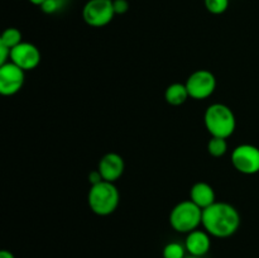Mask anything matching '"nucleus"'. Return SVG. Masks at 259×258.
<instances>
[{"label": "nucleus", "mask_w": 259, "mask_h": 258, "mask_svg": "<svg viewBox=\"0 0 259 258\" xmlns=\"http://www.w3.org/2000/svg\"><path fill=\"white\" fill-rule=\"evenodd\" d=\"M101 181H104V179H103V176H101V174H100V171H99V169L91 171L90 174H89V182H90L91 186L100 184Z\"/></svg>", "instance_id": "obj_21"}, {"label": "nucleus", "mask_w": 259, "mask_h": 258, "mask_svg": "<svg viewBox=\"0 0 259 258\" xmlns=\"http://www.w3.org/2000/svg\"><path fill=\"white\" fill-rule=\"evenodd\" d=\"M24 70L10 61L0 66V94L12 96L19 93L24 85Z\"/></svg>", "instance_id": "obj_8"}, {"label": "nucleus", "mask_w": 259, "mask_h": 258, "mask_svg": "<svg viewBox=\"0 0 259 258\" xmlns=\"http://www.w3.org/2000/svg\"><path fill=\"white\" fill-rule=\"evenodd\" d=\"M205 126L211 137L229 138L235 131L237 119L229 106L222 103L211 104L204 115Z\"/></svg>", "instance_id": "obj_2"}, {"label": "nucleus", "mask_w": 259, "mask_h": 258, "mask_svg": "<svg viewBox=\"0 0 259 258\" xmlns=\"http://www.w3.org/2000/svg\"><path fill=\"white\" fill-rule=\"evenodd\" d=\"M10 62L24 71L34 70L40 63V52L33 43L22 42L10 51Z\"/></svg>", "instance_id": "obj_9"}, {"label": "nucleus", "mask_w": 259, "mask_h": 258, "mask_svg": "<svg viewBox=\"0 0 259 258\" xmlns=\"http://www.w3.org/2000/svg\"><path fill=\"white\" fill-rule=\"evenodd\" d=\"M113 0H89L82 9V18L90 27L101 28L113 20Z\"/></svg>", "instance_id": "obj_5"}, {"label": "nucleus", "mask_w": 259, "mask_h": 258, "mask_svg": "<svg viewBox=\"0 0 259 258\" xmlns=\"http://www.w3.org/2000/svg\"><path fill=\"white\" fill-rule=\"evenodd\" d=\"M207 152L212 157H222L228 152V142L225 138L219 137H211L207 143Z\"/></svg>", "instance_id": "obj_15"}, {"label": "nucleus", "mask_w": 259, "mask_h": 258, "mask_svg": "<svg viewBox=\"0 0 259 258\" xmlns=\"http://www.w3.org/2000/svg\"><path fill=\"white\" fill-rule=\"evenodd\" d=\"M189 98L190 94L186 88V83H171V85L166 89V93H164V99H166L167 103L172 106L182 105V104L186 103Z\"/></svg>", "instance_id": "obj_13"}, {"label": "nucleus", "mask_w": 259, "mask_h": 258, "mask_svg": "<svg viewBox=\"0 0 259 258\" xmlns=\"http://www.w3.org/2000/svg\"><path fill=\"white\" fill-rule=\"evenodd\" d=\"M217 195L214 189L207 182H196L190 190V200L202 210L217 202Z\"/></svg>", "instance_id": "obj_12"}, {"label": "nucleus", "mask_w": 259, "mask_h": 258, "mask_svg": "<svg viewBox=\"0 0 259 258\" xmlns=\"http://www.w3.org/2000/svg\"><path fill=\"white\" fill-rule=\"evenodd\" d=\"M163 258H186V247L179 242H171L164 245Z\"/></svg>", "instance_id": "obj_16"}, {"label": "nucleus", "mask_w": 259, "mask_h": 258, "mask_svg": "<svg viewBox=\"0 0 259 258\" xmlns=\"http://www.w3.org/2000/svg\"><path fill=\"white\" fill-rule=\"evenodd\" d=\"M185 247L186 250L190 253V255L195 257H204L211 247V239L210 234L206 230H192L189 233L185 240Z\"/></svg>", "instance_id": "obj_11"}, {"label": "nucleus", "mask_w": 259, "mask_h": 258, "mask_svg": "<svg viewBox=\"0 0 259 258\" xmlns=\"http://www.w3.org/2000/svg\"><path fill=\"white\" fill-rule=\"evenodd\" d=\"M186 258H201V257H195V255H189V257H186Z\"/></svg>", "instance_id": "obj_24"}, {"label": "nucleus", "mask_w": 259, "mask_h": 258, "mask_svg": "<svg viewBox=\"0 0 259 258\" xmlns=\"http://www.w3.org/2000/svg\"><path fill=\"white\" fill-rule=\"evenodd\" d=\"M232 163L238 172L254 175L259 172V148L252 144H240L233 149Z\"/></svg>", "instance_id": "obj_7"}, {"label": "nucleus", "mask_w": 259, "mask_h": 258, "mask_svg": "<svg viewBox=\"0 0 259 258\" xmlns=\"http://www.w3.org/2000/svg\"><path fill=\"white\" fill-rule=\"evenodd\" d=\"M98 169L100 171L104 181L115 182L124 174L125 163H124V159L120 154L106 153L99 162Z\"/></svg>", "instance_id": "obj_10"}, {"label": "nucleus", "mask_w": 259, "mask_h": 258, "mask_svg": "<svg viewBox=\"0 0 259 258\" xmlns=\"http://www.w3.org/2000/svg\"><path fill=\"white\" fill-rule=\"evenodd\" d=\"M10 48L0 45V66L5 65L10 61Z\"/></svg>", "instance_id": "obj_20"}, {"label": "nucleus", "mask_w": 259, "mask_h": 258, "mask_svg": "<svg viewBox=\"0 0 259 258\" xmlns=\"http://www.w3.org/2000/svg\"><path fill=\"white\" fill-rule=\"evenodd\" d=\"M23 35L22 32L17 28H8V29L4 30V33L2 34V38H0V45L5 46L8 48H14L15 46H18L19 43H22Z\"/></svg>", "instance_id": "obj_14"}, {"label": "nucleus", "mask_w": 259, "mask_h": 258, "mask_svg": "<svg viewBox=\"0 0 259 258\" xmlns=\"http://www.w3.org/2000/svg\"><path fill=\"white\" fill-rule=\"evenodd\" d=\"M0 258H15V257H14V254L10 252V250L4 249V250H2V252H0Z\"/></svg>", "instance_id": "obj_22"}, {"label": "nucleus", "mask_w": 259, "mask_h": 258, "mask_svg": "<svg viewBox=\"0 0 259 258\" xmlns=\"http://www.w3.org/2000/svg\"><path fill=\"white\" fill-rule=\"evenodd\" d=\"M28 2L32 3L33 5H38V7H42V4L46 2V0H28Z\"/></svg>", "instance_id": "obj_23"}, {"label": "nucleus", "mask_w": 259, "mask_h": 258, "mask_svg": "<svg viewBox=\"0 0 259 258\" xmlns=\"http://www.w3.org/2000/svg\"><path fill=\"white\" fill-rule=\"evenodd\" d=\"M202 223V209L191 200L179 202L169 214V224L179 233H191Z\"/></svg>", "instance_id": "obj_4"}, {"label": "nucleus", "mask_w": 259, "mask_h": 258, "mask_svg": "<svg viewBox=\"0 0 259 258\" xmlns=\"http://www.w3.org/2000/svg\"><path fill=\"white\" fill-rule=\"evenodd\" d=\"M68 2L70 0H46L42 4V7H40V9L46 14H56V13L65 9Z\"/></svg>", "instance_id": "obj_17"}, {"label": "nucleus", "mask_w": 259, "mask_h": 258, "mask_svg": "<svg viewBox=\"0 0 259 258\" xmlns=\"http://www.w3.org/2000/svg\"><path fill=\"white\" fill-rule=\"evenodd\" d=\"M190 98L205 100L214 94L217 89V77L209 70H197L189 76L186 81Z\"/></svg>", "instance_id": "obj_6"}, {"label": "nucleus", "mask_w": 259, "mask_h": 258, "mask_svg": "<svg viewBox=\"0 0 259 258\" xmlns=\"http://www.w3.org/2000/svg\"><path fill=\"white\" fill-rule=\"evenodd\" d=\"M113 8L115 15L125 14L129 10V3L128 0H113Z\"/></svg>", "instance_id": "obj_19"}, {"label": "nucleus", "mask_w": 259, "mask_h": 258, "mask_svg": "<svg viewBox=\"0 0 259 258\" xmlns=\"http://www.w3.org/2000/svg\"><path fill=\"white\" fill-rule=\"evenodd\" d=\"M205 7L211 14H223L229 8V0H204Z\"/></svg>", "instance_id": "obj_18"}, {"label": "nucleus", "mask_w": 259, "mask_h": 258, "mask_svg": "<svg viewBox=\"0 0 259 258\" xmlns=\"http://www.w3.org/2000/svg\"><path fill=\"white\" fill-rule=\"evenodd\" d=\"M120 200L118 187L114 182L101 181L90 187L88 202L91 211L100 217H108L116 210Z\"/></svg>", "instance_id": "obj_3"}, {"label": "nucleus", "mask_w": 259, "mask_h": 258, "mask_svg": "<svg viewBox=\"0 0 259 258\" xmlns=\"http://www.w3.org/2000/svg\"><path fill=\"white\" fill-rule=\"evenodd\" d=\"M201 224L212 237L228 238L239 229L240 215L233 205L217 201L202 210Z\"/></svg>", "instance_id": "obj_1"}]
</instances>
